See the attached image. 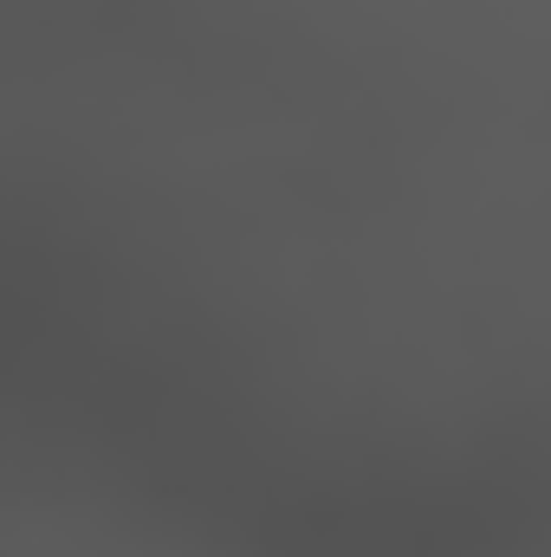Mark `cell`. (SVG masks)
I'll return each instance as SVG.
<instances>
[]
</instances>
